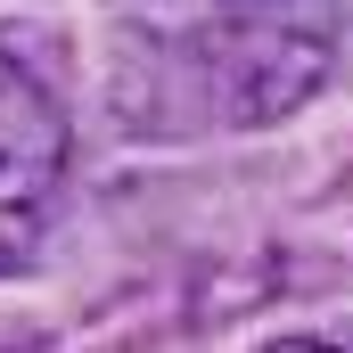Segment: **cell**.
Returning a JSON list of instances; mask_svg holds the SVG:
<instances>
[{"label": "cell", "instance_id": "1", "mask_svg": "<svg viewBox=\"0 0 353 353\" xmlns=\"http://www.w3.org/2000/svg\"><path fill=\"white\" fill-rule=\"evenodd\" d=\"M148 58V99L255 123L321 83L337 0H107Z\"/></svg>", "mask_w": 353, "mask_h": 353}, {"label": "cell", "instance_id": "2", "mask_svg": "<svg viewBox=\"0 0 353 353\" xmlns=\"http://www.w3.org/2000/svg\"><path fill=\"white\" fill-rule=\"evenodd\" d=\"M58 181H66V115L0 50V271L33 255V239L58 205Z\"/></svg>", "mask_w": 353, "mask_h": 353}]
</instances>
